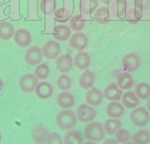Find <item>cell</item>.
<instances>
[{
    "label": "cell",
    "instance_id": "cell-1",
    "mask_svg": "<svg viewBox=\"0 0 150 144\" xmlns=\"http://www.w3.org/2000/svg\"><path fill=\"white\" fill-rule=\"evenodd\" d=\"M78 123L76 114L70 110H62L56 116V124L62 130H73Z\"/></svg>",
    "mask_w": 150,
    "mask_h": 144
},
{
    "label": "cell",
    "instance_id": "cell-2",
    "mask_svg": "<svg viewBox=\"0 0 150 144\" xmlns=\"http://www.w3.org/2000/svg\"><path fill=\"white\" fill-rule=\"evenodd\" d=\"M105 137V133L102 123L93 121L88 123L85 127L83 138L86 140L98 143L104 140Z\"/></svg>",
    "mask_w": 150,
    "mask_h": 144
},
{
    "label": "cell",
    "instance_id": "cell-3",
    "mask_svg": "<svg viewBox=\"0 0 150 144\" xmlns=\"http://www.w3.org/2000/svg\"><path fill=\"white\" fill-rule=\"evenodd\" d=\"M130 120L132 124L136 127H145L149 124L150 121L149 112L144 107H137L130 113Z\"/></svg>",
    "mask_w": 150,
    "mask_h": 144
},
{
    "label": "cell",
    "instance_id": "cell-4",
    "mask_svg": "<svg viewBox=\"0 0 150 144\" xmlns=\"http://www.w3.org/2000/svg\"><path fill=\"white\" fill-rule=\"evenodd\" d=\"M78 121L83 124H88L95 120L97 116V112L93 107L84 103L79 105L76 109V113Z\"/></svg>",
    "mask_w": 150,
    "mask_h": 144
},
{
    "label": "cell",
    "instance_id": "cell-5",
    "mask_svg": "<svg viewBox=\"0 0 150 144\" xmlns=\"http://www.w3.org/2000/svg\"><path fill=\"white\" fill-rule=\"evenodd\" d=\"M42 53L43 57L48 60H54L57 59L61 52V46L58 41L49 40L42 45Z\"/></svg>",
    "mask_w": 150,
    "mask_h": 144
},
{
    "label": "cell",
    "instance_id": "cell-6",
    "mask_svg": "<svg viewBox=\"0 0 150 144\" xmlns=\"http://www.w3.org/2000/svg\"><path fill=\"white\" fill-rule=\"evenodd\" d=\"M38 79L32 73H26L23 75L19 79V88L26 94H31L35 92L38 84Z\"/></svg>",
    "mask_w": 150,
    "mask_h": 144
},
{
    "label": "cell",
    "instance_id": "cell-7",
    "mask_svg": "<svg viewBox=\"0 0 150 144\" xmlns=\"http://www.w3.org/2000/svg\"><path fill=\"white\" fill-rule=\"evenodd\" d=\"M142 63L140 56L134 52L129 53L124 56L122 59V64L125 71L127 73H133L139 69Z\"/></svg>",
    "mask_w": 150,
    "mask_h": 144
},
{
    "label": "cell",
    "instance_id": "cell-8",
    "mask_svg": "<svg viewBox=\"0 0 150 144\" xmlns=\"http://www.w3.org/2000/svg\"><path fill=\"white\" fill-rule=\"evenodd\" d=\"M43 55L42 50L38 46H31L26 51L24 59L26 64L31 66H37L42 61Z\"/></svg>",
    "mask_w": 150,
    "mask_h": 144
},
{
    "label": "cell",
    "instance_id": "cell-9",
    "mask_svg": "<svg viewBox=\"0 0 150 144\" xmlns=\"http://www.w3.org/2000/svg\"><path fill=\"white\" fill-rule=\"evenodd\" d=\"M13 37L15 43L20 48H27L32 41V35L24 28H20L15 31Z\"/></svg>",
    "mask_w": 150,
    "mask_h": 144
},
{
    "label": "cell",
    "instance_id": "cell-10",
    "mask_svg": "<svg viewBox=\"0 0 150 144\" xmlns=\"http://www.w3.org/2000/svg\"><path fill=\"white\" fill-rule=\"evenodd\" d=\"M48 134V129L42 124H35L31 130L32 141L35 144H45Z\"/></svg>",
    "mask_w": 150,
    "mask_h": 144
},
{
    "label": "cell",
    "instance_id": "cell-11",
    "mask_svg": "<svg viewBox=\"0 0 150 144\" xmlns=\"http://www.w3.org/2000/svg\"><path fill=\"white\" fill-rule=\"evenodd\" d=\"M89 43L88 37L84 33L77 32L71 35L69 39V44L73 49L76 51H83Z\"/></svg>",
    "mask_w": 150,
    "mask_h": 144
},
{
    "label": "cell",
    "instance_id": "cell-12",
    "mask_svg": "<svg viewBox=\"0 0 150 144\" xmlns=\"http://www.w3.org/2000/svg\"><path fill=\"white\" fill-rule=\"evenodd\" d=\"M103 94L97 88H91L88 90L85 95V100L86 104L92 107H98L103 101Z\"/></svg>",
    "mask_w": 150,
    "mask_h": 144
},
{
    "label": "cell",
    "instance_id": "cell-13",
    "mask_svg": "<svg viewBox=\"0 0 150 144\" xmlns=\"http://www.w3.org/2000/svg\"><path fill=\"white\" fill-rule=\"evenodd\" d=\"M73 59V65L79 70H86L91 64V56L86 51H79L75 55Z\"/></svg>",
    "mask_w": 150,
    "mask_h": 144
},
{
    "label": "cell",
    "instance_id": "cell-14",
    "mask_svg": "<svg viewBox=\"0 0 150 144\" xmlns=\"http://www.w3.org/2000/svg\"><path fill=\"white\" fill-rule=\"evenodd\" d=\"M104 98L111 102H114V101H119L122 99L123 92L120 87L117 85V83H112L111 84L108 85L104 89L103 92Z\"/></svg>",
    "mask_w": 150,
    "mask_h": 144
},
{
    "label": "cell",
    "instance_id": "cell-15",
    "mask_svg": "<svg viewBox=\"0 0 150 144\" xmlns=\"http://www.w3.org/2000/svg\"><path fill=\"white\" fill-rule=\"evenodd\" d=\"M73 59L69 54L59 56L56 61V67L61 73H67L73 67Z\"/></svg>",
    "mask_w": 150,
    "mask_h": 144
},
{
    "label": "cell",
    "instance_id": "cell-16",
    "mask_svg": "<svg viewBox=\"0 0 150 144\" xmlns=\"http://www.w3.org/2000/svg\"><path fill=\"white\" fill-rule=\"evenodd\" d=\"M57 102L60 108L67 110L74 106L76 104V99L70 92H62L57 96Z\"/></svg>",
    "mask_w": 150,
    "mask_h": 144
},
{
    "label": "cell",
    "instance_id": "cell-17",
    "mask_svg": "<svg viewBox=\"0 0 150 144\" xmlns=\"http://www.w3.org/2000/svg\"><path fill=\"white\" fill-rule=\"evenodd\" d=\"M35 92L39 99L45 100L50 99L53 96L54 88L52 85L50 84L48 82L42 81L38 83Z\"/></svg>",
    "mask_w": 150,
    "mask_h": 144
},
{
    "label": "cell",
    "instance_id": "cell-18",
    "mask_svg": "<svg viewBox=\"0 0 150 144\" xmlns=\"http://www.w3.org/2000/svg\"><path fill=\"white\" fill-rule=\"evenodd\" d=\"M117 85L122 90L127 91L134 86L135 81L133 76L127 72L120 73L117 75L116 79Z\"/></svg>",
    "mask_w": 150,
    "mask_h": 144
},
{
    "label": "cell",
    "instance_id": "cell-19",
    "mask_svg": "<svg viewBox=\"0 0 150 144\" xmlns=\"http://www.w3.org/2000/svg\"><path fill=\"white\" fill-rule=\"evenodd\" d=\"M125 113V107L117 101L111 102L106 108V114L111 119H120L124 116Z\"/></svg>",
    "mask_w": 150,
    "mask_h": 144
},
{
    "label": "cell",
    "instance_id": "cell-20",
    "mask_svg": "<svg viewBox=\"0 0 150 144\" xmlns=\"http://www.w3.org/2000/svg\"><path fill=\"white\" fill-rule=\"evenodd\" d=\"M122 103L125 108L129 110H133L139 107L140 100L137 97L136 94L132 91H127L122 97Z\"/></svg>",
    "mask_w": 150,
    "mask_h": 144
},
{
    "label": "cell",
    "instance_id": "cell-21",
    "mask_svg": "<svg viewBox=\"0 0 150 144\" xmlns=\"http://www.w3.org/2000/svg\"><path fill=\"white\" fill-rule=\"evenodd\" d=\"M71 36V29L64 24H58L54 27L53 37L55 40L64 42L70 39Z\"/></svg>",
    "mask_w": 150,
    "mask_h": 144
},
{
    "label": "cell",
    "instance_id": "cell-22",
    "mask_svg": "<svg viewBox=\"0 0 150 144\" xmlns=\"http://www.w3.org/2000/svg\"><path fill=\"white\" fill-rule=\"evenodd\" d=\"M95 80V76L93 72L89 70H86L79 77V84L83 89L89 90L93 87Z\"/></svg>",
    "mask_w": 150,
    "mask_h": 144
},
{
    "label": "cell",
    "instance_id": "cell-23",
    "mask_svg": "<svg viewBox=\"0 0 150 144\" xmlns=\"http://www.w3.org/2000/svg\"><path fill=\"white\" fill-rule=\"evenodd\" d=\"M99 7L98 0H80L79 7L80 11L83 16H90L95 13Z\"/></svg>",
    "mask_w": 150,
    "mask_h": 144
},
{
    "label": "cell",
    "instance_id": "cell-24",
    "mask_svg": "<svg viewBox=\"0 0 150 144\" xmlns=\"http://www.w3.org/2000/svg\"><path fill=\"white\" fill-rule=\"evenodd\" d=\"M83 138V136L81 132L73 129L66 132L63 138V142L64 144H82Z\"/></svg>",
    "mask_w": 150,
    "mask_h": 144
},
{
    "label": "cell",
    "instance_id": "cell-25",
    "mask_svg": "<svg viewBox=\"0 0 150 144\" xmlns=\"http://www.w3.org/2000/svg\"><path fill=\"white\" fill-rule=\"evenodd\" d=\"M122 127V123L119 119H108L104 122L103 129L105 135L113 136L116 132Z\"/></svg>",
    "mask_w": 150,
    "mask_h": 144
},
{
    "label": "cell",
    "instance_id": "cell-26",
    "mask_svg": "<svg viewBox=\"0 0 150 144\" xmlns=\"http://www.w3.org/2000/svg\"><path fill=\"white\" fill-rule=\"evenodd\" d=\"M15 32L14 26L10 22H0V40L7 41L11 39Z\"/></svg>",
    "mask_w": 150,
    "mask_h": 144
},
{
    "label": "cell",
    "instance_id": "cell-27",
    "mask_svg": "<svg viewBox=\"0 0 150 144\" xmlns=\"http://www.w3.org/2000/svg\"><path fill=\"white\" fill-rule=\"evenodd\" d=\"M134 93L139 100H147L150 97V85L145 82L137 83L134 87Z\"/></svg>",
    "mask_w": 150,
    "mask_h": 144
},
{
    "label": "cell",
    "instance_id": "cell-28",
    "mask_svg": "<svg viewBox=\"0 0 150 144\" xmlns=\"http://www.w3.org/2000/svg\"><path fill=\"white\" fill-rule=\"evenodd\" d=\"M131 142L134 144H149L150 132L146 130H140L131 136Z\"/></svg>",
    "mask_w": 150,
    "mask_h": 144
},
{
    "label": "cell",
    "instance_id": "cell-29",
    "mask_svg": "<svg viewBox=\"0 0 150 144\" xmlns=\"http://www.w3.org/2000/svg\"><path fill=\"white\" fill-rule=\"evenodd\" d=\"M111 11L118 18H122L126 13L125 0H114L111 2Z\"/></svg>",
    "mask_w": 150,
    "mask_h": 144
},
{
    "label": "cell",
    "instance_id": "cell-30",
    "mask_svg": "<svg viewBox=\"0 0 150 144\" xmlns=\"http://www.w3.org/2000/svg\"><path fill=\"white\" fill-rule=\"evenodd\" d=\"M85 25H86V21L79 14L73 16L69 20V26L70 29L76 32L81 31L84 28Z\"/></svg>",
    "mask_w": 150,
    "mask_h": 144
},
{
    "label": "cell",
    "instance_id": "cell-31",
    "mask_svg": "<svg viewBox=\"0 0 150 144\" xmlns=\"http://www.w3.org/2000/svg\"><path fill=\"white\" fill-rule=\"evenodd\" d=\"M34 75L40 80H45L50 75V68L45 63H40L37 65L34 70Z\"/></svg>",
    "mask_w": 150,
    "mask_h": 144
},
{
    "label": "cell",
    "instance_id": "cell-32",
    "mask_svg": "<svg viewBox=\"0 0 150 144\" xmlns=\"http://www.w3.org/2000/svg\"><path fill=\"white\" fill-rule=\"evenodd\" d=\"M95 18L98 23L105 24L109 20V10L106 7H101L95 12Z\"/></svg>",
    "mask_w": 150,
    "mask_h": 144
},
{
    "label": "cell",
    "instance_id": "cell-33",
    "mask_svg": "<svg viewBox=\"0 0 150 144\" xmlns=\"http://www.w3.org/2000/svg\"><path fill=\"white\" fill-rule=\"evenodd\" d=\"M57 84L62 92H67L71 88V79L65 73H62V75H60L57 78Z\"/></svg>",
    "mask_w": 150,
    "mask_h": 144
},
{
    "label": "cell",
    "instance_id": "cell-34",
    "mask_svg": "<svg viewBox=\"0 0 150 144\" xmlns=\"http://www.w3.org/2000/svg\"><path fill=\"white\" fill-rule=\"evenodd\" d=\"M39 6L40 11L44 15L50 16L55 10V0H40Z\"/></svg>",
    "mask_w": 150,
    "mask_h": 144
},
{
    "label": "cell",
    "instance_id": "cell-35",
    "mask_svg": "<svg viewBox=\"0 0 150 144\" xmlns=\"http://www.w3.org/2000/svg\"><path fill=\"white\" fill-rule=\"evenodd\" d=\"M114 136H115V140L120 144L127 143V142L130 141L131 139V136H130V133L126 129L122 128V127L116 132Z\"/></svg>",
    "mask_w": 150,
    "mask_h": 144
},
{
    "label": "cell",
    "instance_id": "cell-36",
    "mask_svg": "<svg viewBox=\"0 0 150 144\" xmlns=\"http://www.w3.org/2000/svg\"><path fill=\"white\" fill-rule=\"evenodd\" d=\"M45 144H64V142L59 133L54 132L48 134Z\"/></svg>",
    "mask_w": 150,
    "mask_h": 144
},
{
    "label": "cell",
    "instance_id": "cell-37",
    "mask_svg": "<svg viewBox=\"0 0 150 144\" xmlns=\"http://www.w3.org/2000/svg\"><path fill=\"white\" fill-rule=\"evenodd\" d=\"M70 11L65 8H59L55 11V16L57 20H67L68 16H70Z\"/></svg>",
    "mask_w": 150,
    "mask_h": 144
},
{
    "label": "cell",
    "instance_id": "cell-38",
    "mask_svg": "<svg viewBox=\"0 0 150 144\" xmlns=\"http://www.w3.org/2000/svg\"><path fill=\"white\" fill-rule=\"evenodd\" d=\"M103 144H120V143H119L115 139L109 138V139H106Z\"/></svg>",
    "mask_w": 150,
    "mask_h": 144
},
{
    "label": "cell",
    "instance_id": "cell-39",
    "mask_svg": "<svg viewBox=\"0 0 150 144\" xmlns=\"http://www.w3.org/2000/svg\"><path fill=\"white\" fill-rule=\"evenodd\" d=\"M98 1H99V0H98ZM100 1H101L103 3H104V4H110V3L112 2L114 0H100Z\"/></svg>",
    "mask_w": 150,
    "mask_h": 144
},
{
    "label": "cell",
    "instance_id": "cell-40",
    "mask_svg": "<svg viewBox=\"0 0 150 144\" xmlns=\"http://www.w3.org/2000/svg\"><path fill=\"white\" fill-rule=\"evenodd\" d=\"M3 87H4V82H3L2 79L0 78V92H1V90L3 89Z\"/></svg>",
    "mask_w": 150,
    "mask_h": 144
},
{
    "label": "cell",
    "instance_id": "cell-41",
    "mask_svg": "<svg viewBox=\"0 0 150 144\" xmlns=\"http://www.w3.org/2000/svg\"><path fill=\"white\" fill-rule=\"evenodd\" d=\"M146 108H147L148 111L150 112V97L147 100V103H146Z\"/></svg>",
    "mask_w": 150,
    "mask_h": 144
},
{
    "label": "cell",
    "instance_id": "cell-42",
    "mask_svg": "<svg viewBox=\"0 0 150 144\" xmlns=\"http://www.w3.org/2000/svg\"><path fill=\"white\" fill-rule=\"evenodd\" d=\"M82 144H98L96 143V142H93V141H89V140H88V141L85 142V143H83Z\"/></svg>",
    "mask_w": 150,
    "mask_h": 144
},
{
    "label": "cell",
    "instance_id": "cell-43",
    "mask_svg": "<svg viewBox=\"0 0 150 144\" xmlns=\"http://www.w3.org/2000/svg\"><path fill=\"white\" fill-rule=\"evenodd\" d=\"M122 144H134V143H132V142H130V141H128V142H127V143H122Z\"/></svg>",
    "mask_w": 150,
    "mask_h": 144
},
{
    "label": "cell",
    "instance_id": "cell-44",
    "mask_svg": "<svg viewBox=\"0 0 150 144\" xmlns=\"http://www.w3.org/2000/svg\"><path fill=\"white\" fill-rule=\"evenodd\" d=\"M1 139H2V137H1V133H0V143H1Z\"/></svg>",
    "mask_w": 150,
    "mask_h": 144
},
{
    "label": "cell",
    "instance_id": "cell-45",
    "mask_svg": "<svg viewBox=\"0 0 150 144\" xmlns=\"http://www.w3.org/2000/svg\"><path fill=\"white\" fill-rule=\"evenodd\" d=\"M149 144H150V143H149Z\"/></svg>",
    "mask_w": 150,
    "mask_h": 144
}]
</instances>
